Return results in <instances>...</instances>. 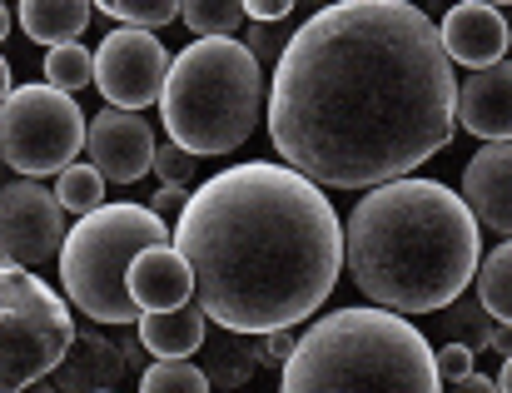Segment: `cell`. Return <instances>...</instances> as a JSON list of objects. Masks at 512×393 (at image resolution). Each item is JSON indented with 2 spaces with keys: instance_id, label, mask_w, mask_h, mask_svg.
I'll use <instances>...</instances> for the list:
<instances>
[{
  "instance_id": "20",
  "label": "cell",
  "mask_w": 512,
  "mask_h": 393,
  "mask_svg": "<svg viewBox=\"0 0 512 393\" xmlns=\"http://www.w3.org/2000/svg\"><path fill=\"white\" fill-rule=\"evenodd\" d=\"M473 279H478V304L498 324H512V244H493V254L478 259Z\"/></svg>"
},
{
  "instance_id": "29",
  "label": "cell",
  "mask_w": 512,
  "mask_h": 393,
  "mask_svg": "<svg viewBox=\"0 0 512 393\" xmlns=\"http://www.w3.org/2000/svg\"><path fill=\"white\" fill-rule=\"evenodd\" d=\"M473 359H478V354H473L468 344H458V339H453L448 349H438V354H433V364H438V379H443V384H448L453 374H463V369H473Z\"/></svg>"
},
{
  "instance_id": "1",
  "label": "cell",
  "mask_w": 512,
  "mask_h": 393,
  "mask_svg": "<svg viewBox=\"0 0 512 393\" xmlns=\"http://www.w3.org/2000/svg\"><path fill=\"white\" fill-rule=\"evenodd\" d=\"M458 80L438 25L408 0H334L274 60L269 140L329 190H373L458 135Z\"/></svg>"
},
{
  "instance_id": "27",
  "label": "cell",
  "mask_w": 512,
  "mask_h": 393,
  "mask_svg": "<svg viewBox=\"0 0 512 393\" xmlns=\"http://www.w3.org/2000/svg\"><path fill=\"white\" fill-rule=\"evenodd\" d=\"M244 45H249V55H254L259 65H274V60L284 55V45H289V30H284V20H254Z\"/></svg>"
},
{
  "instance_id": "37",
  "label": "cell",
  "mask_w": 512,
  "mask_h": 393,
  "mask_svg": "<svg viewBox=\"0 0 512 393\" xmlns=\"http://www.w3.org/2000/svg\"><path fill=\"white\" fill-rule=\"evenodd\" d=\"M5 35H10V10L0 5V40H5Z\"/></svg>"
},
{
  "instance_id": "35",
  "label": "cell",
  "mask_w": 512,
  "mask_h": 393,
  "mask_svg": "<svg viewBox=\"0 0 512 393\" xmlns=\"http://www.w3.org/2000/svg\"><path fill=\"white\" fill-rule=\"evenodd\" d=\"M120 354H125V364H145V354H150V349H145L140 339H120Z\"/></svg>"
},
{
  "instance_id": "31",
  "label": "cell",
  "mask_w": 512,
  "mask_h": 393,
  "mask_svg": "<svg viewBox=\"0 0 512 393\" xmlns=\"http://www.w3.org/2000/svg\"><path fill=\"white\" fill-rule=\"evenodd\" d=\"M299 5L294 0H244V15L249 20H289Z\"/></svg>"
},
{
  "instance_id": "17",
  "label": "cell",
  "mask_w": 512,
  "mask_h": 393,
  "mask_svg": "<svg viewBox=\"0 0 512 393\" xmlns=\"http://www.w3.org/2000/svg\"><path fill=\"white\" fill-rule=\"evenodd\" d=\"M204 334H209V314L199 309V299H184L179 309L140 314V344L155 359H194Z\"/></svg>"
},
{
  "instance_id": "34",
  "label": "cell",
  "mask_w": 512,
  "mask_h": 393,
  "mask_svg": "<svg viewBox=\"0 0 512 393\" xmlns=\"http://www.w3.org/2000/svg\"><path fill=\"white\" fill-rule=\"evenodd\" d=\"M488 349H498L503 359L512 354V334H508V324H493V339H488Z\"/></svg>"
},
{
  "instance_id": "36",
  "label": "cell",
  "mask_w": 512,
  "mask_h": 393,
  "mask_svg": "<svg viewBox=\"0 0 512 393\" xmlns=\"http://www.w3.org/2000/svg\"><path fill=\"white\" fill-rule=\"evenodd\" d=\"M10 95V65H5V55H0V100Z\"/></svg>"
},
{
  "instance_id": "18",
  "label": "cell",
  "mask_w": 512,
  "mask_h": 393,
  "mask_svg": "<svg viewBox=\"0 0 512 393\" xmlns=\"http://www.w3.org/2000/svg\"><path fill=\"white\" fill-rule=\"evenodd\" d=\"M199 369L214 389H239L254 379V369L264 364V339L259 334H234V329H219V334H204L199 344Z\"/></svg>"
},
{
  "instance_id": "6",
  "label": "cell",
  "mask_w": 512,
  "mask_h": 393,
  "mask_svg": "<svg viewBox=\"0 0 512 393\" xmlns=\"http://www.w3.org/2000/svg\"><path fill=\"white\" fill-rule=\"evenodd\" d=\"M150 244H170V224L150 204H95L75 214L60 244V284L65 299L95 324H140V304L130 299V259Z\"/></svg>"
},
{
  "instance_id": "19",
  "label": "cell",
  "mask_w": 512,
  "mask_h": 393,
  "mask_svg": "<svg viewBox=\"0 0 512 393\" xmlns=\"http://www.w3.org/2000/svg\"><path fill=\"white\" fill-rule=\"evenodd\" d=\"M90 10V0H20V30L40 45H65L85 35Z\"/></svg>"
},
{
  "instance_id": "28",
  "label": "cell",
  "mask_w": 512,
  "mask_h": 393,
  "mask_svg": "<svg viewBox=\"0 0 512 393\" xmlns=\"http://www.w3.org/2000/svg\"><path fill=\"white\" fill-rule=\"evenodd\" d=\"M155 170H160V180H165V185H184V180L199 170V155H189L184 145H174L170 140V145H160V150H155Z\"/></svg>"
},
{
  "instance_id": "30",
  "label": "cell",
  "mask_w": 512,
  "mask_h": 393,
  "mask_svg": "<svg viewBox=\"0 0 512 393\" xmlns=\"http://www.w3.org/2000/svg\"><path fill=\"white\" fill-rule=\"evenodd\" d=\"M264 339V364H284L289 354H294V329H269V334H259Z\"/></svg>"
},
{
  "instance_id": "7",
  "label": "cell",
  "mask_w": 512,
  "mask_h": 393,
  "mask_svg": "<svg viewBox=\"0 0 512 393\" xmlns=\"http://www.w3.org/2000/svg\"><path fill=\"white\" fill-rule=\"evenodd\" d=\"M65 299L25 264H0V393L35 389L70 349Z\"/></svg>"
},
{
  "instance_id": "10",
  "label": "cell",
  "mask_w": 512,
  "mask_h": 393,
  "mask_svg": "<svg viewBox=\"0 0 512 393\" xmlns=\"http://www.w3.org/2000/svg\"><path fill=\"white\" fill-rule=\"evenodd\" d=\"M65 244V204L40 180L0 185V264H45Z\"/></svg>"
},
{
  "instance_id": "25",
  "label": "cell",
  "mask_w": 512,
  "mask_h": 393,
  "mask_svg": "<svg viewBox=\"0 0 512 393\" xmlns=\"http://www.w3.org/2000/svg\"><path fill=\"white\" fill-rule=\"evenodd\" d=\"M140 389L145 393H204L209 379H204V369L189 364V359H155V364H145Z\"/></svg>"
},
{
  "instance_id": "15",
  "label": "cell",
  "mask_w": 512,
  "mask_h": 393,
  "mask_svg": "<svg viewBox=\"0 0 512 393\" xmlns=\"http://www.w3.org/2000/svg\"><path fill=\"white\" fill-rule=\"evenodd\" d=\"M463 204L473 209L478 229L508 234L512 229V150L508 140H488L463 170Z\"/></svg>"
},
{
  "instance_id": "32",
  "label": "cell",
  "mask_w": 512,
  "mask_h": 393,
  "mask_svg": "<svg viewBox=\"0 0 512 393\" xmlns=\"http://www.w3.org/2000/svg\"><path fill=\"white\" fill-rule=\"evenodd\" d=\"M184 199H189L184 185H160V195L150 199V209H160V214H179V209H184Z\"/></svg>"
},
{
  "instance_id": "21",
  "label": "cell",
  "mask_w": 512,
  "mask_h": 393,
  "mask_svg": "<svg viewBox=\"0 0 512 393\" xmlns=\"http://www.w3.org/2000/svg\"><path fill=\"white\" fill-rule=\"evenodd\" d=\"M45 80H50L55 90L75 95V90L95 85V55H90L85 45H75V40L50 45V55H45Z\"/></svg>"
},
{
  "instance_id": "9",
  "label": "cell",
  "mask_w": 512,
  "mask_h": 393,
  "mask_svg": "<svg viewBox=\"0 0 512 393\" xmlns=\"http://www.w3.org/2000/svg\"><path fill=\"white\" fill-rule=\"evenodd\" d=\"M170 50L160 45L155 30H110L95 50V90L120 105V110H145L160 100L165 75H170Z\"/></svg>"
},
{
  "instance_id": "3",
  "label": "cell",
  "mask_w": 512,
  "mask_h": 393,
  "mask_svg": "<svg viewBox=\"0 0 512 393\" xmlns=\"http://www.w3.org/2000/svg\"><path fill=\"white\" fill-rule=\"evenodd\" d=\"M483 259L478 219L438 180H383L343 224V264L353 284L393 314H438Z\"/></svg>"
},
{
  "instance_id": "33",
  "label": "cell",
  "mask_w": 512,
  "mask_h": 393,
  "mask_svg": "<svg viewBox=\"0 0 512 393\" xmlns=\"http://www.w3.org/2000/svg\"><path fill=\"white\" fill-rule=\"evenodd\" d=\"M448 389H458V393H488V389H493V379H483L478 369H463V374H453V379H448Z\"/></svg>"
},
{
  "instance_id": "26",
  "label": "cell",
  "mask_w": 512,
  "mask_h": 393,
  "mask_svg": "<svg viewBox=\"0 0 512 393\" xmlns=\"http://www.w3.org/2000/svg\"><path fill=\"white\" fill-rule=\"evenodd\" d=\"M100 15L120 20V25H140V30H160L179 20V0H90Z\"/></svg>"
},
{
  "instance_id": "12",
  "label": "cell",
  "mask_w": 512,
  "mask_h": 393,
  "mask_svg": "<svg viewBox=\"0 0 512 393\" xmlns=\"http://www.w3.org/2000/svg\"><path fill=\"white\" fill-rule=\"evenodd\" d=\"M125 354L115 339H105L100 329H75L65 359L40 379V389H70V393H110L125 384Z\"/></svg>"
},
{
  "instance_id": "38",
  "label": "cell",
  "mask_w": 512,
  "mask_h": 393,
  "mask_svg": "<svg viewBox=\"0 0 512 393\" xmlns=\"http://www.w3.org/2000/svg\"><path fill=\"white\" fill-rule=\"evenodd\" d=\"M294 5H309V10H324V5H334V0H294Z\"/></svg>"
},
{
  "instance_id": "13",
  "label": "cell",
  "mask_w": 512,
  "mask_h": 393,
  "mask_svg": "<svg viewBox=\"0 0 512 393\" xmlns=\"http://www.w3.org/2000/svg\"><path fill=\"white\" fill-rule=\"evenodd\" d=\"M438 45H443V55H448L453 65L483 70V65H493V60L508 55V20H503V10H493V5L463 0V5H453V10L438 20Z\"/></svg>"
},
{
  "instance_id": "23",
  "label": "cell",
  "mask_w": 512,
  "mask_h": 393,
  "mask_svg": "<svg viewBox=\"0 0 512 393\" xmlns=\"http://www.w3.org/2000/svg\"><path fill=\"white\" fill-rule=\"evenodd\" d=\"M55 199L65 204V214H90L95 204H105V175L95 165H65L55 180Z\"/></svg>"
},
{
  "instance_id": "5",
  "label": "cell",
  "mask_w": 512,
  "mask_h": 393,
  "mask_svg": "<svg viewBox=\"0 0 512 393\" xmlns=\"http://www.w3.org/2000/svg\"><path fill=\"white\" fill-rule=\"evenodd\" d=\"M264 110V75L249 45L234 35H194L170 60L160 115L174 145L189 155H229L239 150Z\"/></svg>"
},
{
  "instance_id": "2",
  "label": "cell",
  "mask_w": 512,
  "mask_h": 393,
  "mask_svg": "<svg viewBox=\"0 0 512 393\" xmlns=\"http://www.w3.org/2000/svg\"><path fill=\"white\" fill-rule=\"evenodd\" d=\"M209 324L234 334L294 329L319 314L343 269V224L294 165L244 160L199 185L174 224Z\"/></svg>"
},
{
  "instance_id": "8",
  "label": "cell",
  "mask_w": 512,
  "mask_h": 393,
  "mask_svg": "<svg viewBox=\"0 0 512 393\" xmlns=\"http://www.w3.org/2000/svg\"><path fill=\"white\" fill-rule=\"evenodd\" d=\"M85 145V115L75 105V95L55 90L50 80L40 85H10V95L0 100V160L30 180L60 175L65 165H75Z\"/></svg>"
},
{
  "instance_id": "39",
  "label": "cell",
  "mask_w": 512,
  "mask_h": 393,
  "mask_svg": "<svg viewBox=\"0 0 512 393\" xmlns=\"http://www.w3.org/2000/svg\"><path fill=\"white\" fill-rule=\"evenodd\" d=\"M473 5H493V10H503V5H508V0H473Z\"/></svg>"
},
{
  "instance_id": "24",
  "label": "cell",
  "mask_w": 512,
  "mask_h": 393,
  "mask_svg": "<svg viewBox=\"0 0 512 393\" xmlns=\"http://www.w3.org/2000/svg\"><path fill=\"white\" fill-rule=\"evenodd\" d=\"M179 20L194 35H234L244 20V0H179Z\"/></svg>"
},
{
  "instance_id": "22",
  "label": "cell",
  "mask_w": 512,
  "mask_h": 393,
  "mask_svg": "<svg viewBox=\"0 0 512 393\" xmlns=\"http://www.w3.org/2000/svg\"><path fill=\"white\" fill-rule=\"evenodd\" d=\"M438 314H443V329H448L458 344H468L473 354H478V349H488V339H493V324H498V319H493L478 299H463V294H458V299H453V304H443Z\"/></svg>"
},
{
  "instance_id": "14",
  "label": "cell",
  "mask_w": 512,
  "mask_h": 393,
  "mask_svg": "<svg viewBox=\"0 0 512 393\" xmlns=\"http://www.w3.org/2000/svg\"><path fill=\"white\" fill-rule=\"evenodd\" d=\"M458 130H473L478 140H508L512 135V65L508 55L473 70L458 85Z\"/></svg>"
},
{
  "instance_id": "11",
  "label": "cell",
  "mask_w": 512,
  "mask_h": 393,
  "mask_svg": "<svg viewBox=\"0 0 512 393\" xmlns=\"http://www.w3.org/2000/svg\"><path fill=\"white\" fill-rule=\"evenodd\" d=\"M85 150H90V165L105 175V185H135L155 170L160 145L145 115L110 105L95 120H85Z\"/></svg>"
},
{
  "instance_id": "4",
  "label": "cell",
  "mask_w": 512,
  "mask_h": 393,
  "mask_svg": "<svg viewBox=\"0 0 512 393\" xmlns=\"http://www.w3.org/2000/svg\"><path fill=\"white\" fill-rule=\"evenodd\" d=\"M289 393H433L438 364L428 339L393 309H334L294 339L284 359Z\"/></svg>"
},
{
  "instance_id": "16",
  "label": "cell",
  "mask_w": 512,
  "mask_h": 393,
  "mask_svg": "<svg viewBox=\"0 0 512 393\" xmlns=\"http://www.w3.org/2000/svg\"><path fill=\"white\" fill-rule=\"evenodd\" d=\"M130 299L140 304V314H155V309H179L184 299H194V274L184 264V254L174 244H150L130 259Z\"/></svg>"
}]
</instances>
